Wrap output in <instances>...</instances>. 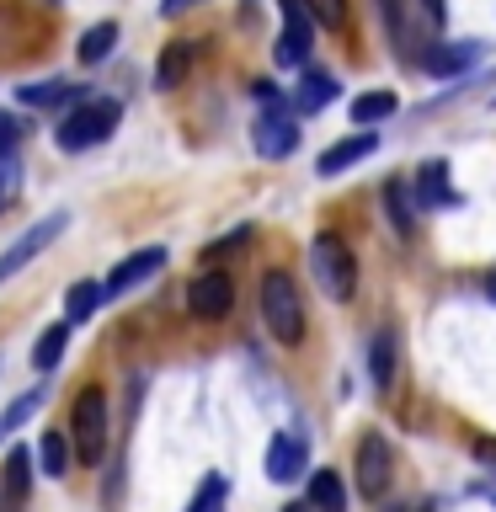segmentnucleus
I'll return each instance as SVG.
<instances>
[{
	"instance_id": "f257e3e1",
	"label": "nucleus",
	"mask_w": 496,
	"mask_h": 512,
	"mask_svg": "<svg viewBox=\"0 0 496 512\" xmlns=\"http://www.w3.org/2000/svg\"><path fill=\"white\" fill-rule=\"evenodd\" d=\"M118 123H123V107L112 102V96H86V102H75L64 112V123L54 128V144L64 155H80V150H91V144L112 139Z\"/></svg>"
},
{
	"instance_id": "f03ea898",
	"label": "nucleus",
	"mask_w": 496,
	"mask_h": 512,
	"mask_svg": "<svg viewBox=\"0 0 496 512\" xmlns=\"http://www.w3.org/2000/svg\"><path fill=\"white\" fill-rule=\"evenodd\" d=\"M262 320L272 331V342L283 347H299L304 342V304H299V288L288 272H262Z\"/></svg>"
},
{
	"instance_id": "7ed1b4c3",
	"label": "nucleus",
	"mask_w": 496,
	"mask_h": 512,
	"mask_svg": "<svg viewBox=\"0 0 496 512\" xmlns=\"http://www.w3.org/2000/svg\"><path fill=\"white\" fill-rule=\"evenodd\" d=\"M310 267H315V283L326 288V299L347 304L352 294H358V256L347 251V240H342V235H315Z\"/></svg>"
},
{
	"instance_id": "20e7f679",
	"label": "nucleus",
	"mask_w": 496,
	"mask_h": 512,
	"mask_svg": "<svg viewBox=\"0 0 496 512\" xmlns=\"http://www.w3.org/2000/svg\"><path fill=\"white\" fill-rule=\"evenodd\" d=\"M107 395L96 390H80V400H75V411H70V443H75V454H80V464H102V454H107Z\"/></svg>"
},
{
	"instance_id": "39448f33",
	"label": "nucleus",
	"mask_w": 496,
	"mask_h": 512,
	"mask_svg": "<svg viewBox=\"0 0 496 512\" xmlns=\"http://www.w3.org/2000/svg\"><path fill=\"white\" fill-rule=\"evenodd\" d=\"M251 144L262 160H288L299 150V118L294 107H262V118L251 128Z\"/></svg>"
},
{
	"instance_id": "423d86ee",
	"label": "nucleus",
	"mask_w": 496,
	"mask_h": 512,
	"mask_svg": "<svg viewBox=\"0 0 496 512\" xmlns=\"http://www.w3.org/2000/svg\"><path fill=\"white\" fill-rule=\"evenodd\" d=\"M64 230H70V214L59 208V214H43V219L32 224V230H27L22 240H11V246L0 251V283H6L11 272H22V267L32 262V256H38V251H48V246H54V240H59Z\"/></svg>"
},
{
	"instance_id": "0eeeda50",
	"label": "nucleus",
	"mask_w": 496,
	"mask_h": 512,
	"mask_svg": "<svg viewBox=\"0 0 496 512\" xmlns=\"http://www.w3.org/2000/svg\"><path fill=\"white\" fill-rule=\"evenodd\" d=\"M352 470H358L363 502H379V496L390 491V480H395V454H390V443H384L379 432H368V438L358 443V459H352Z\"/></svg>"
},
{
	"instance_id": "6e6552de",
	"label": "nucleus",
	"mask_w": 496,
	"mask_h": 512,
	"mask_svg": "<svg viewBox=\"0 0 496 512\" xmlns=\"http://www.w3.org/2000/svg\"><path fill=\"white\" fill-rule=\"evenodd\" d=\"M187 310L198 315V320H224L235 310V283H230V272H198L187 288Z\"/></svg>"
},
{
	"instance_id": "1a4fd4ad",
	"label": "nucleus",
	"mask_w": 496,
	"mask_h": 512,
	"mask_svg": "<svg viewBox=\"0 0 496 512\" xmlns=\"http://www.w3.org/2000/svg\"><path fill=\"white\" fill-rule=\"evenodd\" d=\"M166 267V246H144V251H134V256H123L118 267L102 278V288H107V299H123L128 288H139L144 278H155V272Z\"/></svg>"
},
{
	"instance_id": "9d476101",
	"label": "nucleus",
	"mask_w": 496,
	"mask_h": 512,
	"mask_svg": "<svg viewBox=\"0 0 496 512\" xmlns=\"http://www.w3.org/2000/svg\"><path fill=\"white\" fill-rule=\"evenodd\" d=\"M486 59V43L480 38H459V43H432L422 54V70L427 75H464L470 64Z\"/></svg>"
},
{
	"instance_id": "9b49d317",
	"label": "nucleus",
	"mask_w": 496,
	"mask_h": 512,
	"mask_svg": "<svg viewBox=\"0 0 496 512\" xmlns=\"http://www.w3.org/2000/svg\"><path fill=\"white\" fill-rule=\"evenodd\" d=\"M304 470H310V448H304L299 432H278V438L267 443V480H299Z\"/></svg>"
},
{
	"instance_id": "f8f14e48",
	"label": "nucleus",
	"mask_w": 496,
	"mask_h": 512,
	"mask_svg": "<svg viewBox=\"0 0 496 512\" xmlns=\"http://www.w3.org/2000/svg\"><path fill=\"white\" fill-rule=\"evenodd\" d=\"M374 150H379V134H374V128H358L352 139H336L331 150H320L315 171H320V176H342L347 166H358V160H368Z\"/></svg>"
},
{
	"instance_id": "ddd939ff",
	"label": "nucleus",
	"mask_w": 496,
	"mask_h": 512,
	"mask_svg": "<svg viewBox=\"0 0 496 512\" xmlns=\"http://www.w3.org/2000/svg\"><path fill=\"white\" fill-rule=\"evenodd\" d=\"M192 59H198V43H192V38L166 43V54H160V64H155V86H160V91H176V86L187 80Z\"/></svg>"
},
{
	"instance_id": "4468645a",
	"label": "nucleus",
	"mask_w": 496,
	"mask_h": 512,
	"mask_svg": "<svg viewBox=\"0 0 496 512\" xmlns=\"http://www.w3.org/2000/svg\"><path fill=\"white\" fill-rule=\"evenodd\" d=\"M416 203H422V208H448V203H459L454 198V187H448V166H443V160H427V166L422 171H416Z\"/></svg>"
},
{
	"instance_id": "2eb2a0df",
	"label": "nucleus",
	"mask_w": 496,
	"mask_h": 512,
	"mask_svg": "<svg viewBox=\"0 0 496 512\" xmlns=\"http://www.w3.org/2000/svg\"><path fill=\"white\" fill-rule=\"evenodd\" d=\"M336 91H342V86H336V75L310 70V75L299 80V91H294V112H299V118H310V112H320V107L336 102Z\"/></svg>"
},
{
	"instance_id": "dca6fc26",
	"label": "nucleus",
	"mask_w": 496,
	"mask_h": 512,
	"mask_svg": "<svg viewBox=\"0 0 496 512\" xmlns=\"http://www.w3.org/2000/svg\"><path fill=\"white\" fill-rule=\"evenodd\" d=\"M310 507L315 512H347V486L336 470H315L310 475Z\"/></svg>"
},
{
	"instance_id": "f3484780",
	"label": "nucleus",
	"mask_w": 496,
	"mask_h": 512,
	"mask_svg": "<svg viewBox=\"0 0 496 512\" xmlns=\"http://www.w3.org/2000/svg\"><path fill=\"white\" fill-rule=\"evenodd\" d=\"M368 379H374V390H390V379H395V331H379L374 342H368Z\"/></svg>"
},
{
	"instance_id": "a211bd4d",
	"label": "nucleus",
	"mask_w": 496,
	"mask_h": 512,
	"mask_svg": "<svg viewBox=\"0 0 496 512\" xmlns=\"http://www.w3.org/2000/svg\"><path fill=\"white\" fill-rule=\"evenodd\" d=\"M64 347H70V320H59V326H48L38 336V347H32V363H38V374H54L59 358H64Z\"/></svg>"
},
{
	"instance_id": "6ab92c4d",
	"label": "nucleus",
	"mask_w": 496,
	"mask_h": 512,
	"mask_svg": "<svg viewBox=\"0 0 496 512\" xmlns=\"http://www.w3.org/2000/svg\"><path fill=\"white\" fill-rule=\"evenodd\" d=\"M310 38H315V32H304V27H288V22H283L278 43H272V59H278L283 70H299V64L310 59Z\"/></svg>"
},
{
	"instance_id": "aec40b11",
	"label": "nucleus",
	"mask_w": 496,
	"mask_h": 512,
	"mask_svg": "<svg viewBox=\"0 0 496 512\" xmlns=\"http://www.w3.org/2000/svg\"><path fill=\"white\" fill-rule=\"evenodd\" d=\"M70 96H75V86H70V80H38V86H16V102H22V107H59V102H70Z\"/></svg>"
},
{
	"instance_id": "412c9836",
	"label": "nucleus",
	"mask_w": 496,
	"mask_h": 512,
	"mask_svg": "<svg viewBox=\"0 0 496 512\" xmlns=\"http://www.w3.org/2000/svg\"><path fill=\"white\" fill-rule=\"evenodd\" d=\"M112 43H118V22H96V27H86L80 32V64H102L107 54H112Z\"/></svg>"
},
{
	"instance_id": "4be33fe9",
	"label": "nucleus",
	"mask_w": 496,
	"mask_h": 512,
	"mask_svg": "<svg viewBox=\"0 0 496 512\" xmlns=\"http://www.w3.org/2000/svg\"><path fill=\"white\" fill-rule=\"evenodd\" d=\"M395 96L390 91H363L358 102H352V123H363V128H374V123H384V118H395Z\"/></svg>"
},
{
	"instance_id": "5701e85b",
	"label": "nucleus",
	"mask_w": 496,
	"mask_h": 512,
	"mask_svg": "<svg viewBox=\"0 0 496 512\" xmlns=\"http://www.w3.org/2000/svg\"><path fill=\"white\" fill-rule=\"evenodd\" d=\"M0 480H6L11 496H22V502H27V491H32V454H27V443H16L11 454H6V470H0Z\"/></svg>"
},
{
	"instance_id": "b1692460",
	"label": "nucleus",
	"mask_w": 496,
	"mask_h": 512,
	"mask_svg": "<svg viewBox=\"0 0 496 512\" xmlns=\"http://www.w3.org/2000/svg\"><path fill=\"white\" fill-rule=\"evenodd\" d=\"M411 203H416L411 182H384V208H390L395 235H411Z\"/></svg>"
},
{
	"instance_id": "393cba45",
	"label": "nucleus",
	"mask_w": 496,
	"mask_h": 512,
	"mask_svg": "<svg viewBox=\"0 0 496 512\" xmlns=\"http://www.w3.org/2000/svg\"><path fill=\"white\" fill-rule=\"evenodd\" d=\"M102 299H107L102 283H75L70 294H64V320H70V326H80V320H86Z\"/></svg>"
},
{
	"instance_id": "a878e982",
	"label": "nucleus",
	"mask_w": 496,
	"mask_h": 512,
	"mask_svg": "<svg viewBox=\"0 0 496 512\" xmlns=\"http://www.w3.org/2000/svg\"><path fill=\"white\" fill-rule=\"evenodd\" d=\"M379 16H384V27H390V43H395V54L400 59H411V32H406V0H379Z\"/></svg>"
},
{
	"instance_id": "bb28decb",
	"label": "nucleus",
	"mask_w": 496,
	"mask_h": 512,
	"mask_svg": "<svg viewBox=\"0 0 496 512\" xmlns=\"http://www.w3.org/2000/svg\"><path fill=\"white\" fill-rule=\"evenodd\" d=\"M43 400H48V390H43V384H38V390H27V395H16V400H11V406H6V411H0V438H11V432H16V427H22V422H27V416H32V411H38V406H43Z\"/></svg>"
},
{
	"instance_id": "cd10ccee",
	"label": "nucleus",
	"mask_w": 496,
	"mask_h": 512,
	"mask_svg": "<svg viewBox=\"0 0 496 512\" xmlns=\"http://www.w3.org/2000/svg\"><path fill=\"white\" fill-rule=\"evenodd\" d=\"M38 464H43V475H64L70 470V438H64V432H43Z\"/></svg>"
},
{
	"instance_id": "c85d7f7f",
	"label": "nucleus",
	"mask_w": 496,
	"mask_h": 512,
	"mask_svg": "<svg viewBox=\"0 0 496 512\" xmlns=\"http://www.w3.org/2000/svg\"><path fill=\"white\" fill-rule=\"evenodd\" d=\"M315 16V27H326V32H342L347 27V0H304Z\"/></svg>"
},
{
	"instance_id": "c756f323",
	"label": "nucleus",
	"mask_w": 496,
	"mask_h": 512,
	"mask_svg": "<svg viewBox=\"0 0 496 512\" xmlns=\"http://www.w3.org/2000/svg\"><path fill=\"white\" fill-rule=\"evenodd\" d=\"M224 496H230L224 475H208V480H203V491L192 496V507H187V512H219V507H224Z\"/></svg>"
},
{
	"instance_id": "7c9ffc66",
	"label": "nucleus",
	"mask_w": 496,
	"mask_h": 512,
	"mask_svg": "<svg viewBox=\"0 0 496 512\" xmlns=\"http://www.w3.org/2000/svg\"><path fill=\"white\" fill-rule=\"evenodd\" d=\"M16 182H22V171H16V150H0V208L16 198Z\"/></svg>"
},
{
	"instance_id": "2f4dec72",
	"label": "nucleus",
	"mask_w": 496,
	"mask_h": 512,
	"mask_svg": "<svg viewBox=\"0 0 496 512\" xmlns=\"http://www.w3.org/2000/svg\"><path fill=\"white\" fill-rule=\"evenodd\" d=\"M246 240H251V224H240V230H230L224 240H214V246H208L203 256H208V262H224V256H230V251H240Z\"/></svg>"
},
{
	"instance_id": "473e14b6",
	"label": "nucleus",
	"mask_w": 496,
	"mask_h": 512,
	"mask_svg": "<svg viewBox=\"0 0 496 512\" xmlns=\"http://www.w3.org/2000/svg\"><path fill=\"white\" fill-rule=\"evenodd\" d=\"M278 11H283V22H288V27L315 32V16H310V6H304V0H278Z\"/></svg>"
},
{
	"instance_id": "72a5a7b5",
	"label": "nucleus",
	"mask_w": 496,
	"mask_h": 512,
	"mask_svg": "<svg viewBox=\"0 0 496 512\" xmlns=\"http://www.w3.org/2000/svg\"><path fill=\"white\" fill-rule=\"evenodd\" d=\"M27 128H32V123H22L16 112H6V118H0V150H16V144L27 139Z\"/></svg>"
},
{
	"instance_id": "f704fd0d",
	"label": "nucleus",
	"mask_w": 496,
	"mask_h": 512,
	"mask_svg": "<svg viewBox=\"0 0 496 512\" xmlns=\"http://www.w3.org/2000/svg\"><path fill=\"white\" fill-rule=\"evenodd\" d=\"M470 454H475V464H480V470H491V475H496V438H475V448H470Z\"/></svg>"
},
{
	"instance_id": "c9c22d12",
	"label": "nucleus",
	"mask_w": 496,
	"mask_h": 512,
	"mask_svg": "<svg viewBox=\"0 0 496 512\" xmlns=\"http://www.w3.org/2000/svg\"><path fill=\"white\" fill-rule=\"evenodd\" d=\"M422 11H427V22H432V27H443V16H448V0H422Z\"/></svg>"
},
{
	"instance_id": "e433bc0d",
	"label": "nucleus",
	"mask_w": 496,
	"mask_h": 512,
	"mask_svg": "<svg viewBox=\"0 0 496 512\" xmlns=\"http://www.w3.org/2000/svg\"><path fill=\"white\" fill-rule=\"evenodd\" d=\"M16 507H22V496H11L6 480H0V512H16Z\"/></svg>"
},
{
	"instance_id": "4c0bfd02",
	"label": "nucleus",
	"mask_w": 496,
	"mask_h": 512,
	"mask_svg": "<svg viewBox=\"0 0 496 512\" xmlns=\"http://www.w3.org/2000/svg\"><path fill=\"white\" fill-rule=\"evenodd\" d=\"M187 6H192V0H166V6H160V11H166V16H182Z\"/></svg>"
},
{
	"instance_id": "58836bf2",
	"label": "nucleus",
	"mask_w": 496,
	"mask_h": 512,
	"mask_svg": "<svg viewBox=\"0 0 496 512\" xmlns=\"http://www.w3.org/2000/svg\"><path fill=\"white\" fill-rule=\"evenodd\" d=\"M283 512H315V507H304V502H294V507H283Z\"/></svg>"
},
{
	"instance_id": "ea45409f",
	"label": "nucleus",
	"mask_w": 496,
	"mask_h": 512,
	"mask_svg": "<svg viewBox=\"0 0 496 512\" xmlns=\"http://www.w3.org/2000/svg\"><path fill=\"white\" fill-rule=\"evenodd\" d=\"M43 6H59V0H43Z\"/></svg>"
},
{
	"instance_id": "a19ab883",
	"label": "nucleus",
	"mask_w": 496,
	"mask_h": 512,
	"mask_svg": "<svg viewBox=\"0 0 496 512\" xmlns=\"http://www.w3.org/2000/svg\"><path fill=\"white\" fill-rule=\"evenodd\" d=\"M491 107H496V96H491Z\"/></svg>"
}]
</instances>
